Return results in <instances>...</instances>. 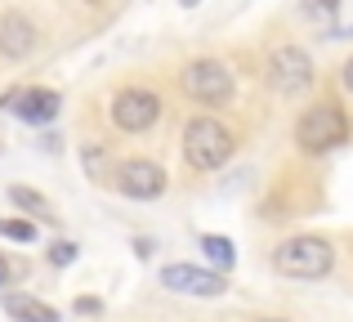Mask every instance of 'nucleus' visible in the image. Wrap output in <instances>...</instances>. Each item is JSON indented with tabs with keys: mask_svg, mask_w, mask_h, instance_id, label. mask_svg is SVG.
<instances>
[{
	"mask_svg": "<svg viewBox=\"0 0 353 322\" xmlns=\"http://www.w3.org/2000/svg\"><path fill=\"white\" fill-rule=\"evenodd\" d=\"M233 130H228L219 117H192L183 125V157H188L192 170H219L228 157H233Z\"/></svg>",
	"mask_w": 353,
	"mask_h": 322,
	"instance_id": "obj_1",
	"label": "nucleus"
},
{
	"mask_svg": "<svg viewBox=\"0 0 353 322\" xmlns=\"http://www.w3.org/2000/svg\"><path fill=\"white\" fill-rule=\"evenodd\" d=\"M331 264H336V251L318 233L291 237L273 251V269L286 273V278H322V273H331Z\"/></svg>",
	"mask_w": 353,
	"mask_h": 322,
	"instance_id": "obj_2",
	"label": "nucleus"
},
{
	"mask_svg": "<svg viewBox=\"0 0 353 322\" xmlns=\"http://www.w3.org/2000/svg\"><path fill=\"white\" fill-rule=\"evenodd\" d=\"M345 139H349V117H345V108L331 103V99H322L318 108H309V112L300 117V125H295V143H300L304 152H331Z\"/></svg>",
	"mask_w": 353,
	"mask_h": 322,
	"instance_id": "obj_3",
	"label": "nucleus"
},
{
	"mask_svg": "<svg viewBox=\"0 0 353 322\" xmlns=\"http://www.w3.org/2000/svg\"><path fill=\"white\" fill-rule=\"evenodd\" d=\"M179 85H183V94L197 99V103L224 108L228 99H233V72H228L219 59H197V63H188V68H183Z\"/></svg>",
	"mask_w": 353,
	"mask_h": 322,
	"instance_id": "obj_4",
	"label": "nucleus"
},
{
	"mask_svg": "<svg viewBox=\"0 0 353 322\" xmlns=\"http://www.w3.org/2000/svg\"><path fill=\"white\" fill-rule=\"evenodd\" d=\"M268 85L277 94H304L313 85V59L300 45H282L268 54Z\"/></svg>",
	"mask_w": 353,
	"mask_h": 322,
	"instance_id": "obj_5",
	"label": "nucleus"
},
{
	"mask_svg": "<svg viewBox=\"0 0 353 322\" xmlns=\"http://www.w3.org/2000/svg\"><path fill=\"white\" fill-rule=\"evenodd\" d=\"M157 117H161V99H157L152 90L130 85V90H121V94L112 99V121H117V130H125V134L152 130Z\"/></svg>",
	"mask_w": 353,
	"mask_h": 322,
	"instance_id": "obj_6",
	"label": "nucleus"
},
{
	"mask_svg": "<svg viewBox=\"0 0 353 322\" xmlns=\"http://www.w3.org/2000/svg\"><path fill=\"white\" fill-rule=\"evenodd\" d=\"M117 188L134 201H152L165 192V170L148 157H130V161L117 165Z\"/></svg>",
	"mask_w": 353,
	"mask_h": 322,
	"instance_id": "obj_7",
	"label": "nucleus"
},
{
	"mask_svg": "<svg viewBox=\"0 0 353 322\" xmlns=\"http://www.w3.org/2000/svg\"><path fill=\"white\" fill-rule=\"evenodd\" d=\"M0 108H14V112L23 117L27 125H50L54 117H59L63 99L54 94V90H41V85H32V90H9V94L0 99Z\"/></svg>",
	"mask_w": 353,
	"mask_h": 322,
	"instance_id": "obj_8",
	"label": "nucleus"
},
{
	"mask_svg": "<svg viewBox=\"0 0 353 322\" xmlns=\"http://www.w3.org/2000/svg\"><path fill=\"white\" fill-rule=\"evenodd\" d=\"M161 282L170 291H183V296H224V291H228V282L219 278V273L192 269V264H165Z\"/></svg>",
	"mask_w": 353,
	"mask_h": 322,
	"instance_id": "obj_9",
	"label": "nucleus"
},
{
	"mask_svg": "<svg viewBox=\"0 0 353 322\" xmlns=\"http://www.w3.org/2000/svg\"><path fill=\"white\" fill-rule=\"evenodd\" d=\"M36 50V23L27 14H18V9H9V14H0V54L5 59H27V54Z\"/></svg>",
	"mask_w": 353,
	"mask_h": 322,
	"instance_id": "obj_10",
	"label": "nucleus"
},
{
	"mask_svg": "<svg viewBox=\"0 0 353 322\" xmlns=\"http://www.w3.org/2000/svg\"><path fill=\"white\" fill-rule=\"evenodd\" d=\"M5 314L14 322H59V309L36 296H5Z\"/></svg>",
	"mask_w": 353,
	"mask_h": 322,
	"instance_id": "obj_11",
	"label": "nucleus"
},
{
	"mask_svg": "<svg viewBox=\"0 0 353 322\" xmlns=\"http://www.w3.org/2000/svg\"><path fill=\"white\" fill-rule=\"evenodd\" d=\"M9 201H14L18 210H27V215H41V219H54V215H50V201H45L41 192L23 188V183H18V188H9Z\"/></svg>",
	"mask_w": 353,
	"mask_h": 322,
	"instance_id": "obj_12",
	"label": "nucleus"
},
{
	"mask_svg": "<svg viewBox=\"0 0 353 322\" xmlns=\"http://www.w3.org/2000/svg\"><path fill=\"white\" fill-rule=\"evenodd\" d=\"M201 251H206V260H215L219 269H233V242H228V237H219V233H206L201 237Z\"/></svg>",
	"mask_w": 353,
	"mask_h": 322,
	"instance_id": "obj_13",
	"label": "nucleus"
},
{
	"mask_svg": "<svg viewBox=\"0 0 353 322\" xmlns=\"http://www.w3.org/2000/svg\"><path fill=\"white\" fill-rule=\"evenodd\" d=\"M0 233L9 242H36V224L32 219H0Z\"/></svg>",
	"mask_w": 353,
	"mask_h": 322,
	"instance_id": "obj_14",
	"label": "nucleus"
},
{
	"mask_svg": "<svg viewBox=\"0 0 353 322\" xmlns=\"http://www.w3.org/2000/svg\"><path fill=\"white\" fill-rule=\"evenodd\" d=\"M72 260H77V242H54L50 246V264L63 269V264H72Z\"/></svg>",
	"mask_w": 353,
	"mask_h": 322,
	"instance_id": "obj_15",
	"label": "nucleus"
},
{
	"mask_svg": "<svg viewBox=\"0 0 353 322\" xmlns=\"http://www.w3.org/2000/svg\"><path fill=\"white\" fill-rule=\"evenodd\" d=\"M77 314H103V305H99L94 296H81L77 300Z\"/></svg>",
	"mask_w": 353,
	"mask_h": 322,
	"instance_id": "obj_16",
	"label": "nucleus"
},
{
	"mask_svg": "<svg viewBox=\"0 0 353 322\" xmlns=\"http://www.w3.org/2000/svg\"><path fill=\"white\" fill-rule=\"evenodd\" d=\"M85 165H90V174H99L108 165V157H99V148H85Z\"/></svg>",
	"mask_w": 353,
	"mask_h": 322,
	"instance_id": "obj_17",
	"label": "nucleus"
},
{
	"mask_svg": "<svg viewBox=\"0 0 353 322\" xmlns=\"http://www.w3.org/2000/svg\"><path fill=\"white\" fill-rule=\"evenodd\" d=\"M340 81H345V90H349V94H353V59L345 63V68H340Z\"/></svg>",
	"mask_w": 353,
	"mask_h": 322,
	"instance_id": "obj_18",
	"label": "nucleus"
},
{
	"mask_svg": "<svg viewBox=\"0 0 353 322\" xmlns=\"http://www.w3.org/2000/svg\"><path fill=\"white\" fill-rule=\"evenodd\" d=\"M9 278H14V269H9V260H5V255H0V287H5Z\"/></svg>",
	"mask_w": 353,
	"mask_h": 322,
	"instance_id": "obj_19",
	"label": "nucleus"
},
{
	"mask_svg": "<svg viewBox=\"0 0 353 322\" xmlns=\"http://www.w3.org/2000/svg\"><path fill=\"white\" fill-rule=\"evenodd\" d=\"M313 5H318V9H327V14H336V9H340V0H313Z\"/></svg>",
	"mask_w": 353,
	"mask_h": 322,
	"instance_id": "obj_20",
	"label": "nucleus"
},
{
	"mask_svg": "<svg viewBox=\"0 0 353 322\" xmlns=\"http://www.w3.org/2000/svg\"><path fill=\"white\" fill-rule=\"evenodd\" d=\"M259 322H286V318H259Z\"/></svg>",
	"mask_w": 353,
	"mask_h": 322,
	"instance_id": "obj_21",
	"label": "nucleus"
},
{
	"mask_svg": "<svg viewBox=\"0 0 353 322\" xmlns=\"http://www.w3.org/2000/svg\"><path fill=\"white\" fill-rule=\"evenodd\" d=\"M183 5H188V9H192V5H201V0H183Z\"/></svg>",
	"mask_w": 353,
	"mask_h": 322,
	"instance_id": "obj_22",
	"label": "nucleus"
},
{
	"mask_svg": "<svg viewBox=\"0 0 353 322\" xmlns=\"http://www.w3.org/2000/svg\"><path fill=\"white\" fill-rule=\"evenodd\" d=\"M90 5H99V0H90Z\"/></svg>",
	"mask_w": 353,
	"mask_h": 322,
	"instance_id": "obj_23",
	"label": "nucleus"
}]
</instances>
